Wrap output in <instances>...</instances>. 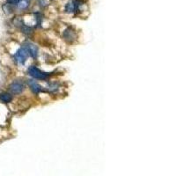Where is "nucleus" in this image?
Masks as SVG:
<instances>
[{
	"label": "nucleus",
	"mask_w": 176,
	"mask_h": 176,
	"mask_svg": "<svg viewBox=\"0 0 176 176\" xmlns=\"http://www.w3.org/2000/svg\"><path fill=\"white\" fill-rule=\"evenodd\" d=\"M27 72L30 76H32L34 78H38V79H45L47 78L50 74L49 73H47V72H42L41 71L40 69H38L37 67L35 66H31L28 68Z\"/></svg>",
	"instance_id": "obj_1"
},
{
	"label": "nucleus",
	"mask_w": 176,
	"mask_h": 176,
	"mask_svg": "<svg viewBox=\"0 0 176 176\" xmlns=\"http://www.w3.org/2000/svg\"><path fill=\"white\" fill-rule=\"evenodd\" d=\"M27 57H28V52L26 48H20L15 54V58L20 64H24L27 59Z\"/></svg>",
	"instance_id": "obj_2"
},
{
	"label": "nucleus",
	"mask_w": 176,
	"mask_h": 176,
	"mask_svg": "<svg viewBox=\"0 0 176 176\" xmlns=\"http://www.w3.org/2000/svg\"><path fill=\"white\" fill-rule=\"evenodd\" d=\"M26 50L29 55H31V57L33 58H36L38 57V48L35 45H33L32 43H27L26 46Z\"/></svg>",
	"instance_id": "obj_3"
},
{
	"label": "nucleus",
	"mask_w": 176,
	"mask_h": 176,
	"mask_svg": "<svg viewBox=\"0 0 176 176\" xmlns=\"http://www.w3.org/2000/svg\"><path fill=\"white\" fill-rule=\"evenodd\" d=\"M10 89L13 93L18 94V93H20L21 92L24 90V86L20 83H13L12 85H10Z\"/></svg>",
	"instance_id": "obj_4"
},
{
	"label": "nucleus",
	"mask_w": 176,
	"mask_h": 176,
	"mask_svg": "<svg viewBox=\"0 0 176 176\" xmlns=\"http://www.w3.org/2000/svg\"><path fill=\"white\" fill-rule=\"evenodd\" d=\"M13 100V97L10 93H7V92H5V93H1L0 94V100L5 102V103H8L10 102L11 100Z\"/></svg>",
	"instance_id": "obj_5"
},
{
	"label": "nucleus",
	"mask_w": 176,
	"mask_h": 176,
	"mask_svg": "<svg viewBox=\"0 0 176 176\" xmlns=\"http://www.w3.org/2000/svg\"><path fill=\"white\" fill-rule=\"evenodd\" d=\"M29 85H30V87H31L32 91H33L34 93H39L42 90V89H41V86L39 84L35 83V82H30Z\"/></svg>",
	"instance_id": "obj_6"
},
{
	"label": "nucleus",
	"mask_w": 176,
	"mask_h": 176,
	"mask_svg": "<svg viewBox=\"0 0 176 176\" xmlns=\"http://www.w3.org/2000/svg\"><path fill=\"white\" fill-rule=\"evenodd\" d=\"M18 6H19L20 9H26V7L29 6V1H27V0H20Z\"/></svg>",
	"instance_id": "obj_7"
},
{
	"label": "nucleus",
	"mask_w": 176,
	"mask_h": 176,
	"mask_svg": "<svg viewBox=\"0 0 176 176\" xmlns=\"http://www.w3.org/2000/svg\"><path fill=\"white\" fill-rule=\"evenodd\" d=\"M65 33L69 34L68 36H65L66 40H69V41H71V40H72H72L74 39V37H75V33H74V32H73V31H72L71 29H68V30H66Z\"/></svg>",
	"instance_id": "obj_8"
},
{
	"label": "nucleus",
	"mask_w": 176,
	"mask_h": 176,
	"mask_svg": "<svg viewBox=\"0 0 176 176\" xmlns=\"http://www.w3.org/2000/svg\"><path fill=\"white\" fill-rule=\"evenodd\" d=\"M20 0H8V4L10 5H18Z\"/></svg>",
	"instance_id": "obj_9"
}]
</instances>
